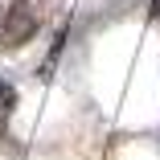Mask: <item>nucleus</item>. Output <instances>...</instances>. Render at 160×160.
<instances>
[{"mask_svg":"<svg viewBox=\"0 0 160 160\" xmlns=\"http://www.w3.org/2000/svg\"><path fill=\"white\" fill-rule=\"evenodd\" d=\"M156 12H160V0H156Z\"/></svg>","mask_w":160,"mask_h":160,"instance_id":"nucleus-2","label":"nucleus"},{"mask_svg":"<svg viewBox=\"0 0 160 160\" xmlns=\"http://www.w3.org/2000/svg\"><path fill=\"white\" fill-rule=\"evenodd\" d=\"M12 103H17V90L8 78H0V127H4V119L12 115Z\"/></svg>","mask_w":160,"mask_h":160,"instance_id":"nucleus-1","label":"nucleus"}]
</instances>
